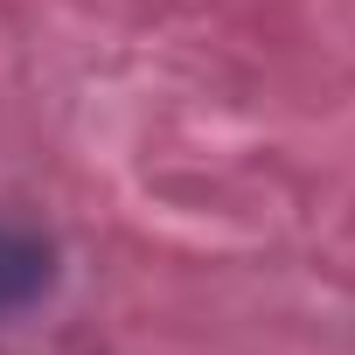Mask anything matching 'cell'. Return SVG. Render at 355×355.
<instances>
[{
	"mask_svg": "<svg viewBox=\"0 0 355 355\" xmlns=\"http://www.w3.org/2000/svg\"><path fill=\"white\" fill-rule=\"evenodd\" d=\"M49 286V244L28 230H0V313H21Z\"/></svg>",
	"mask_w": 355,
	"mask_h": 355,
	"instance_id": "6da1fadb",
	"label": "cell"
}]
</instances>
